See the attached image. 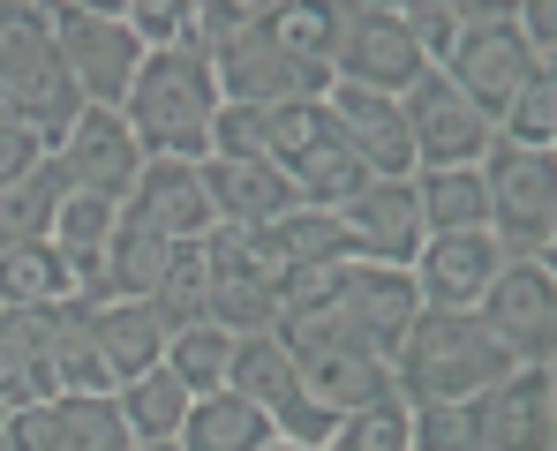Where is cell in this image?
Returning a JSON list of instances; mask_svg holds the SVG:
<instances>
[{
	"instance_id": "cell-41",
	"label": "cell",
	"mask_w": 557,
	"mask_h": 451,
	"mask_svg": "<svg viewBox=\"0 0 557 451\" xmlns=\"http://www.w3.org/2000/svg\"><path fill=\"white\" fill-rule=\"evenodd\" d=\"M0 451H61V406L38 399V406H15L0 422Z\"/></svg>"
},
{
	"instance_id": "cell-24",
	"label": "cell",
	"mask_w": 557,
	"mask_h": 451,
	"mask_svg": "<svg viewBox=\"0 0 557 451\" xmlns=\"http://www.w3.org/2000/svg\"><path fill=\"white\" fill-rule=\"evenodd\" d=\"M53 301H76V271L61 241L0 249V309H53Z\"/></svg>"
},
{
	"instance_id": "cell-18",
	"label": "cell",
	"mask_w": 557,
	"mask_h": 451,
	"mask_svg": "<svg viewBox=\"0 0 557 451\" xmlns=\"http://www.w3.org/2000/svg\"><path fill=\"white\" fill-rule=\"evenodd\" d=\"M497 271H505V249L490 234H430L422 256L407 264V278H414L422 309H482Z\"/></svg>"
},
{
	"instance_id": "cell-21",
	"label": "cell",
	"mask_w": 557,
	"mask_h": 451,
	"mask_svg": "<svg viewBox=\"0 0 557 451\" xmlns=\"http://www.w3.org/2000/svg\"><path fill=\"white\" fill-rule=\"evenodd\" d=\"M38 339H46V384H53V399H113V376L98 361L91 309L84 301L38 309Z\"/></svg>"
},
{
	"instance_id": "cell-27",
	"label": "cell",
	"mask_w": 557,
	"mask_h": 451,
	"mask_svg": "<svg viewBox=\"0 0 557 451\" xmlns=\"http://www.w3.org/2000/svg\"><path fill=\"white\" fill-rule=\"evenodd\" d=\"M113 406H121V422H128V437H136V444H174V437H182V422H188V406H196V391H188L182 376L151 368V376L121 384V391H113Z\"/></svg>"
},
{
	"instance_id": "cell-34",
	"label": "cell",
	"mask_w": 557,
	"mask_h": 451,
	"mask_svg": "<svg viewBox=\"0 0 557 451\" xmlns=\"http://www.w3.org/2000/svg\"><path fill=\"white\" fill-rule=\"evenodd\" d=\"M497 136H505L512 151H528V159H550V143H557V76H550V68L528 76V90L505 105Z\"/></svg>"
},
{
	"instance_id": "cell-39",
	"label": "cell",
	"mask_w": 557,
	"mask_h": 451,
	"mask_svg": "<svg viewBox=\"0 0 557 451\" xmlns=\"http://www.w3.org/2000/svg\"><path fill=\"white\" fill-rule=\"evenodd\" d=\"M324 451H407V406H376V414H347Z\"/></svg>"
},
{
	"instance_id": "cell-8",
	"label": "cell",
	"mask_w": 557,
	"mask_h": 451,
	"mask_svg": "<svg viewBox=\"0 0 557 451\" xmlns=\"http://www.w3.org/2000/svg\"><path fill=\"white\" fill-rule=\"evenodd\" d=\"M211 76H219V98L226 105H294V98H324L332 90V68H317V61H301L286 38H278L272 23V0L257 8V23L234 38V46H219L211 53Z\"/></svg>"
},
{
	"instance_id": "cell-36",
	"label": "cell",
	"mask_w": 557,
	"mask_h": 451,
	"mask_svg": "<svg viewBox=\"0 0 557 451\" xmlns=\"http://www.w3.org/2000/svg\"><path fill=\"white\" fill-rule=\"evenodd\" d=\"M407 451H490L474 429V399L467 406H407Z\"/></svg>"
},
{
	"instance_id": "cell-46",
	"label": "cell",
	"mask_w": 557,
	"mask_h": 451,
	"mask_svg": "<svg viewBox=\"0 0 557 451\" xmlns=\"http://www.w3.org/2000/svg\"><path fill=\"white\" fill-rule=\"evenodd\" d=\"M0 422H8V406H0Z\"/></svg>"
},
{
	"instance_id": "cell-13",
	"label": "cell",
	"mask_w": 557,
	"mask_h": 451,
	"mask_svg": "<svg viewBox=\"0 0 557 451\" xmlns=\"http://www.w3.org/2000/svg\"><path fill=\"white\" fill-rule=\"evenodd\" d=\"M399 121H407V143H414V174H437V166H482V151H490V136H497L460 90L437 76V68L414 76V90L399 98Z\"/></svg>"
},
{
	"instance_id": "cell-16",
	"label": "cell",
	"mask_w": 557,
	"mask_h": 451,
	"mask_svg": "<svg viewBox=\"0 0 557 451\" xmlns=\"http://www.w3.org/2000/svg\"><path fill=\"white\" fill-rule=\"evenodd\" d=\"M121 218H136L144 234H159L166 249L203 241V234L219 226V218H211V196H203V166H188V159H144V174L128 188Z\"/></svg>"
},
{
	"instance_id": "cell-42",
	"label": "cell",
	"mask_w": 557,
	"mask_h": 451,
	"mask_svg": "<svg viewBox=\"0 0 557 451\" xmlns=\"http://www.w3.org/2000/svg\"><path fill=\"white\" fill-rule=\"evenodd\" d=\"M46 159H53V151H46V143H38V136H30L23 121H8V113H0V188L30 180L38 166H46Z\"/></svg>"
},
{
	"instance_id": "cell-3",
	"label": "cell",
	"mask_w": 557,
	"mask_h": 451,
	"mask_svg": "<svg viewBox=\"0 0 557 451\" xmlns=\"http://www.w3.org/2000/svg\"><path fill=\"white\" fill-rule=\"evenodd\" d=\"M0 113L23 121L46 151L84 113V98H76L69 68H61V46L46 30V8H15V0L0 8Z\"/></svg>"
},
{
	"instance_id": "cell-1",
	"label": "cell",
	"mask_w": 557,
	"mask_h": 451,
	"mask_svg": "<svg viewBox=\"0 0 557 451\" xmlns=\"http://www.w3.org/2000/svg\"><path fill=\"white\" fill-rule=\"evenodd\" d=\"M219 76H211V61L196 53V46H166V53H144V68H136V84L121 98V121H128V136H136V151L144 159H188V166H203L211 159V121H219Z\"/></svg>"
},
{
	"instance_id": "cell-32",
	"label": "cell",
	"mask_w": 557,
	"mask_h": 451,
	"mask_svg": "<svg viewBox=\"0 0 557 451\" xmlns=\"http://www.w3.org/2000/svg\"><path fill=\"white\" fill-rule=\"evenodd\" d=\"M166 256H174V249H166L159 234H144L136 218H113V241H106V286H113V301H151Z\"/></svg>"
},
{
	"instance_id": "cell-44",
	"label": "cell",
	"mask_w": 557,
	"mask_h": 451,
	"mask_svg": "<svg viewBox=\"0 0 557 451\" xmlns=\"http://www.w3.org/2000/svg\"><path fill=\"white\" fill-rule=\"evenodd\" d=\"M128 451H182V444H128Z\"/></svg>"
},
{
	"instance_id": "cell-40",
	"label": "cell",
	"mask_w": 557,
	"mask_h": 451,
	"mask_svg": "<svg viewBox=\"0 0 557 451\" xmlns=\"http://www.w3.org/2000/svg\"><path fill=\"white\" fill-rule=\"evenodd\" d=\"M121 15H128V30H136L144 53H166V46L188 38V0H128Z\"/></svg>"
},
{
	"instance_id": "cell-45",
	"label": "cell",
	"mask_w": 557,
	"mask_h": 451,
	"mask_svg": "<svg viewBox=\"0 0 557 451\" xmlns=\"http://www.w3.org/2000/svg\"><path fill=\"white\" fill-rule=\"evenodd\" d=\"M264 451H294V444H264Z\"/></svg>"
},
{
	"instance_id": "cell-7",
	"label": "cell",
	"mask_w": 557,
	"mask_h": 451,
	"mask_svg": "<svg viewBox=\"0 0 557 451\" xmlns=\"http://www.w3.org/2000/svg\"><path fill=\"white\" fill-rule=\"evenodd\" d=\"M543 61L520 46V30H512V8H460V46H453V61L437 68L445 84L460 90L467 105L497 128L505 121V105L528 90V76H535Z\"/></svg>"
},
{
	"instance_id": "cell-30",
	"label": "cell",
	"mask_w": 557,
	"mask_h": 451,
	"mask_svg": "<svg viewBox=\"0 0 557 451\" xmlns=\"http://www.w3.org/2000/svg\"><path fill=\"white\" fill-rule=\"evenodd\" d=\"M61 196H69V180H61V166H53V159H46L30 180L0 188V249H15V241H53Z\"/></svg>"
},
{
	"instance_id": "cell-9",
	"label": "cell",
	"mask_w": 557,
	"mask_h": 451,
	"mask_svg": "<svg viewBox=\"0 0 557 451\" xmlns=\"http://www.w3.org/2000/svg\"><path fill=\"white\" fill-rule=\"evenodd\" d=\"M226 391H242L264 422H272L278 444L294 451H324L332 444V429H339V414H324L317 399H309V384H301V368L286 361L272 331H257V339H234V368H226Z\"/></svg>"
},
{
	"instance_id": "cell-28",
	"label": "cell",
	"mask_w": 557,
	"mask_h": 451,
	"mask_svg": "<svg viewBox=\"0 0 557 451\" xmlns=\"http://www.w3.org/2000/svg\"><path fill=\"white\" fill-rule=\"evenodd\" d=\"M53 399L46 384V339H38V309H0V406H38Z\"/></svg>"
},
{
	"instance_id": "cell-2",
	"label": "cell",
	"mask_w": 557,
	"mask_h": 451,
	"mask_svg": "<svg viewBox=\"0 0 557 451\" xmlns=\"http://www.w3.org/2000/svg\"><path fill=\"white\" fill-rule=\"evenodd\" d=\"M497 376H512V354L490 339V324L474 309H422L392 354L399 406H467Z\"/></svg>"
},
{
	"instance_id": "cell-23",
	"label": "cell",
	"mask_w": 557,
	"mask_h": 451,
	"mask_svg": "<svg viewBox=\"0 0 557 451\" xmlns=\"http://www.w3.org/2000/svg\"><path fill=\"white\" fill-rule=\"evenodd\" d=\"M91 339H98V361H106L113 391H121V384L151 376V368H166V339H174V331L151 316V301H98Z\"/></svg>"
},
{
	"instance_id": "cell-26",
	"label": "cell",
	"mask_w": 557,
	"mask_h": 451,
	"mask_svg": "<svg viewBox=\"0 0 557 451\" xmlns=\"http://www.w3.org/2000/svg\"><path fill=\"white\" fill-rule=\"evenodd\" d=\"M414 203H422V234H490V188L474 166L414 174Z\"/></svg>"
},
{
	"instance_id": "cell-11",
	"label": "cell",
	"mask_w": 557,
	"mask_h": 451,
	"mask_svg": "<svg viewBox=\"0 0 557 451\" xmlns=\"http://www.w3.org/2000/svg\"><path fill=\"white\" fill-rule=\"evenodd\" d=\"M414 76H430V61L414 53L399 8L384 0H339V38H332V84L376 90V98H407Z\"/></svg>"
},
{
	"instance_id": "cell-31",
	"label": "cell",
	"mask_w": 557,
	"mask_h": 451,
	"mask_svg": "<svg viewBox=\"0 0 557 451\" xmlns=\"http://www.w3.org/2000/svg\"><path fill=\"white\" fill-rule=\"evenodd\" d=\"M151 316L166 324V331H188V324H203L211 316V271H203V241H182L166 271H159V286H151Z\"/></svg>"
},
{
	"instance_id": "cell-5",
	"label": "cell",
	"mask_w": 557,
	"mask_h": 451,
	"mask_svg": "<svg viewBox=\"0 0 557 451\" xmlns=\"http://www.w3.org/2000/svg\"><path fill=\"white\" fill-rule=\"evenodd\" d=\"M46 30L61 46V68H69L76 98L98 105V113H121V98L144 68V46L128 30V15L98 8V0H61V8H46Z\"/></svg>"
},
{
	"instance_id": "cell-38",
	"label": "cell",
	"mask_w": 557,
	"mask_h": 451,
	"mask_svg": "<svg viewBox=\"0 0 557 451\" xmlns=\"http://www.w3.org/2000/svg\"><path fill=\"white\" fill-rule=\"evenodd\" d=\"M113 218H121V203H98V196H61L53 241H61L69 256H98V249L113 241Z\"/></svg>"
},
{
	"instance_id": "cell-12",
	"label": "cell",
	"mask_w": 557,
	"mask_h": 451,
	"mask_svg": "<svg viewBox=\"0 0 557 451\" xmlns=\"http://www.w3.org/2000/svg\"><path fill=\"white\" fill-rule=\"evenodd\" d=\"M474 316L512 354V368H550V354H557V278H550V264H505Z\"/></svg>"
},
{
	"instance_id": "cell-6",
	"label": "cell",
	"mask_w": 557,
	"mask_h": 451,
	"mask_svg": "<svg viewBox=\"0 0 557 451\" xmlns=\"http://www.w3.org/2000/svg\"><path fill=\"white\" fill-rule=\"evenodd\" d=\"M272 339L286 347V361L301 368V384H309V399L324 406V414H376V406H399V391H392V368L376 354H362L355 339H339L332 324H317V316H278Z\"/></svg>"
},
{
	"instance_id": "cell-22",
	"label": "cell",
	"mask_w": 557,
	"mask_h": 451,
	"mask_svg": "<svg viewBox=\"0 0 557 451\" xmlns=\"http://www.w3.org/2000/svg\"><path fill=\"white\" fill-rule=\"evenodd\" d=\"M324 113H332V105H324ZM278 174L294 180L301 211H347V203H355V196L376 180L370 166H362V151L339 136V121H324V128H317V136H309V143L278 166Z\"/></svg>"
},
{
	"instance_id": "cell-37",
	"label": "cell",
	"mask_w": 557,
	"mask_h": 451,
	"mask_svg": "<svg viewBox=\"0 0 557 451\" xmlns=\"http://www.w3.org/2000/svg\"><path fill=\"white\" fill-rule=\"evenodd\" d=\"M399 23H407V38H414V53L430 68L453 61V46H460V0H399Z\"/></svg>"
},
{
	"instance_id": "cell-25",
	"label": "cell",
	"mask_w": 557,
	"mask_h": 451,
	"mask_svg": "<svg viewBox=\"0 0 557 451\" xmlns=\"http://www.w3.org/2000/svg\"><path fill=\"white\" fill-rule=\"evenodd\" d=\"M174 444L182 451H264V444H278V437L242 391H203V399L188 406V422H182Z\"/></svg>"
},
{
	"instance_id": "cell-20",
	"label": "cell",
	"mask_w": 557,
	"mask_h": 451,
	"mask_svg": "<svg viewBox=\"0 0 557 451\" xmlns=\"http://www.w3.org/2000/svg\"><path fill=\"white\" fill-rule=\"evenodd\" d=\"M339 136L362 151V166L376 180H414V143H407V121H399V98H376V90H355V84H332L324 90Z\"/></svg>"
},
{
	"instance_id": "cell-10",
	"label": "cell",
	"mask_w": 557,
	"mask_h": 451,
	"mask_svg": "<svg viewBox=\"0 0 557 451\" xmlns=\"http://www.w3.org/2000/svg\"><path fill=\"white\" fill-rule=\"evenodd\" d=\"M203 271H211V324L234 331V339H257L278 324V293H286V271L264 249V234H226L211 226L203 234Z\"/></svg>"
},
{
	"instance_id": "cell-15",
	"label": "cell",
	"mask_w": 557,
	"mask_h": 451,
	"mask_svg": "<svg viewBox=\"0 0 557 451\" xmlns=\"http://www.w3.org/2000/svg\"><path fill=\"white\" fill-rule=\"evenodd\" d=\"M474 429L490 451H557V376L512 368L474 399Z\"/></svg>"
},
{
	"instance_id": "cell-14",
	"label": "cell",
	"mask_w": 557,
	"mask_h": 451,
	"mask_svg": "<svg viewBox=\"0 0 557 451\" xmlns=\"http://www.w3.org/2000/svg\"><path fill=\"white\" fill-rule=\"evenodd\" d=\"M53 166H61V180H69V196L128 203V188H136V174H144V151H136V136H128V121H121V113L84 105V113H76V128L53 143Z\"/></svg>"
},
{
	"instance_id": "cell-33",
	"label": "cell",
	"mask_w": 557,
	"mask_h": 451,
	"mask_svg": "<svg viewBox=\"0 0 557 451\" xmlns=\"http://www.w3.org/2000/svg\"><path fill=\"white\" fill-rule=\"evenodd\" d=\"M226 368H234V331H219L211 316L166 339V376H182L196 399L203 391H226Z\"/></svg>"
},
{
	"instance_id": "cell-29",
	"label": "cell",
	"mask_w": 557,
	"mask_h": 451,
	"mask_svg": "<svg viewBox=\"0 0 557 451\" xmlns=\"http://www.w3.org/2000/svg\"><path fill=\"white\" fill-rule=\"evenodd\" d=\"M264 249L278 256L286 278H294V271H324V264H347V256H355L339 211H286L278 226H264Z\"/></svg>"
},
{
	"instance_id": "cell-17",
	"label": "cell",
	"mask_w": 557,
	"mask_h": 451,
	"mask_svg": "<svg viewBox=\"0 0 557 451\" xmlns=\"http://www.w3.org/2000/svg\"><path fill=\"white\" fill-rule=\"evenodd\" d=\"M339 226H347V249L362 256V264H384V271H407L422 256V203H414V180H370L347 211H339Z\"/></svg>"
},
{
	"instance_id": "cell-19",
	"label": "cell",
	"mask_w": 557,
	"mask_h": 451,
	"mask_svg": "<svg viewBox=\"0 0 557 451\" xmlns=\"http://www.w3.org/2000/svg\"><path fill=\"white\" fill-rule=\"evenodd\" d=\"M203 196H211V218L226 234H264L286 211H301L294 180L278 174L272 159L264 166H234V159H203Z\"/></svg>"
},
{
	"instance_id": "cell-4",
	"label": "cell",
	"mask_w": 557,
	"mask_h": 451,
	"mask_svg": "<svg viewBox=\"0 0 557 451\" xmlns=\"http://www.w3.org/2000/svg\"><path fill=\"white\" fill-rule=\"evenodd\" d=\"M482 188H490V241L505 249V264H550L557 249V166L512 151L505 136H490L482 151Z\"/></svg>"
},
{
	"instance_id": "cell-35",
	"label": "cell",
	"mask_w": 557,
	"mask_h": 451,
	"mask_svg": "<svg viewBox=\"0 0 557 451\" xmlns=\"http://www.w3.org/2000/svg\"><path fill=\"white\" fill-rule=\"evenodd\" d=\"M61 406V451H128V422L113 399H53Z\"/></svg>"
},
{
	"instance_id": "cell-43",
	"label": "cell",
	"mask_w": 557,
	"mask_h": 451,
	"mask_svg": "<svg viewBox=\"0 0 557 451\" xmlns=\"http://www.w3.org/2000/svg\"><path fill=\"white\" fill-rule=\"evenodd\" d=\"M512 30H520V46L550 68V53H557V8L550 0H528V8H512Z\"/></svg>"
}]
</instances>
